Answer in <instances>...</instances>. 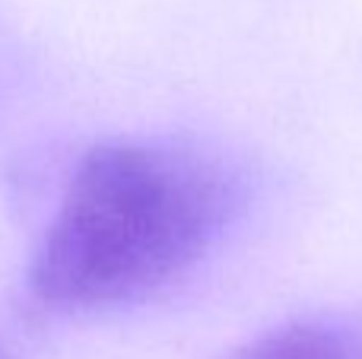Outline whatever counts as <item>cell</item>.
Instances as JSON below:
<instances>
[{
    "instance_id": "cell-2",
    "label": "cell",
    "mask_w": 362,
    "mask_h": 359,
    "mask_svg": "<svg viewBox=\"0 0 362 359\" xmlns=\"http://www.w3.org/2000/svg\"><path fill=\"white\" fill-rule=\"evenodd\" d=\"M232 359H362V331L327 318L293 322L245 343Z\"/></svg>"
},
{
    "instance_id": "cell-1",
    "label": "cell",
    "mask_w": 362,
    "mask_h": 359,
    "mask_svg": "<svg viewBox=\"0 0 362 359\" xmlns=\"http://www.w3.org/2000/svg\"><path fill=\"white\" fill-rule=\"evenodd\" d=\"M238 207L232 172L175 140H112L80 159L29 267L51 309H108L191 271Z\"/></svg>"
}]
</instances>
